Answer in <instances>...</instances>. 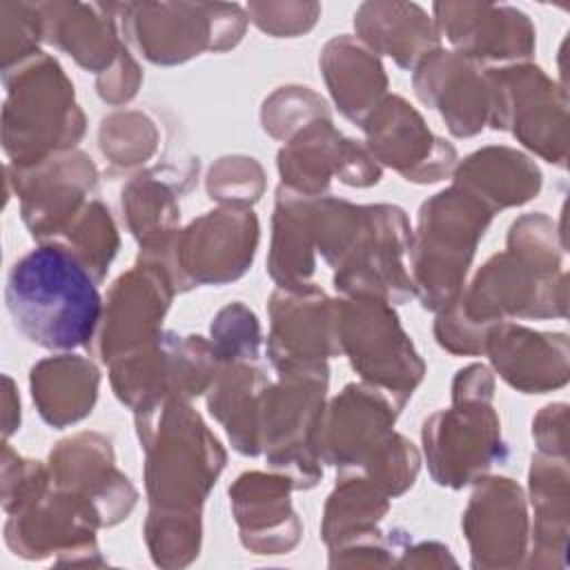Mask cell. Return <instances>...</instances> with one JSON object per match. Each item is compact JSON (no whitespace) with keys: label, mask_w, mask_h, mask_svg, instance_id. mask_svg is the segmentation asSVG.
I'll use <instances>...</instances> for the list:
<instances>
[{"label":"cell","mask_w":570,"mask_h":570,"mask_svg":"<svg viewBox=\"0 0 570 570\" xmlns=\"http://www.w3.org/2000/svg\"><path fill=\"white\" fill-rule=\"evenodd\" d=\"M494 209L461 185L425 200L412 249V267L423 307L445 309L463 292V278Z\"/></svg>","instance_id":"4"},{"label":"cell","mask_w":570,"mask_h":570,"mask_svg":"<svg viewBox=\"0 0 570 570\" xmlns=\"http://www.w3.org/2000/svg\"><path fill=\"white\" fill-rule=\"evenodd\" d=\"M488 401H479L476 410H470L465 401V410L461 405V410L439 412L423 423L425 456L436 483L463 488L494 461H503L499 419Z\"/></svg>","instance_id":"6"},{"label":"cell","mask_w":570,"mask_h":570,"mask_svg":"<svg viewBox=\"0 0 570 570\" xmlns=\"http://www.w3.org/2000/svg\"><path fill=\"white\" fill-rule=\"evenodd\" d=\"M69 245L80 261L89 267L94 278L100 283L107 274V267L118 249V236L116 227L109 218V212L98 203H89L82 209V216L73 223H69Z\"/></svg>","instance_id":"16"},{"label":"cell","mask_w":570,"mask_h":570,"mask_svg":"<svg viewBox=\"0 0 570 570\" xmlns=\"http://www.w3.org/2000/svg\"><path fill=\"white\" fill-rule=\"evenodd\" d=\"M122 11H127L129 22L160 27V31L129 36L151 62L174 65L200 49H218L209 33L220 4H127Z\"/></svg>","instance_id":"10"},{"label":"cell","mask_w":570,"mask_h":570,"mask_svg":"<svg viewBox=\"0 0 570 570\" xmlns=\"http://www.w3.org/2000/svg\"><path fill=\"white\" fill-rule=\"evenodd\" d=\"M338 343L356 372L376 387L410 399L423 379V363L403 334L387 301L358 296V301H336Z\"/></svg>","instance_id":"5"},{"label":"cell","mask_w":570,"mask_h":570,"mask_svg":"<svg viewBox=\"0 0 570 570\" xmlns=\"http://www.w3.org/2000/svg\"><path fill=\"white\" fill-rule=\"evenodd\" d=\"M212 336L216 338L214 352L218 363L258 358L261 332L256 316L238 303L220 309L212 323Z\"/></svg>","instance_id":"17"},{"label":"cell","mask_w":570,"mask_h":570,"mask_svg":"<svg viewBox=\"0 0 570 570\" xmlns=\"http://www.w3.org/2000/svg\"><path fill=\"white\" fill-rule=\"evenodd\" d=\"M439 31L465 56L470 47L488 36V60L530 56L534 47V29L530 20L510 7L492 4H434Z\"/></svg>","instance_id":"11"},{"label":"cell","mask_w":570,"mask_h":570,"mask_svg":"<svg viewBox=\"0 0 570 570\" xmlns=\"http://www.w3.org/2000/svg\"><path fill=\"white\" fill-rule=\"evenodd\" d=\"M278 169L283 187L303 196H318L334 171L343 183L356 187L374 185L381 178V169L372 156L354 140H345L336 134L330 118L309 122L301 140L283 147Z\"/></svg>","instance_id":"8"},{"label":"cell","mask_w":570,"mask_h":570,"mask_svg":"<svg viewBox=\"0 0 570 570\" xmlns=\"http://www.w3.org/2000/svg\"><path fill=\"white\" fill-rule=\"evenodd\" d=\"M96 278L65 243L49 240L20 256L4 285L16 330L45 350L89 345L102 316Z\"/></svg>","instance_id":"1"},{"label":"cell","mask_w":570,"mask_h":570,"mask_svg":"<svg viewBox=\"0 0 570 570\" xmlns=\"http://www.w3.org/2000/svg\"><path fill=\"white\" fill-rule=\"evenodd\" d=\"M7 102L2 111L4 151L13 167H33L51 151L73 147L76 138L56 125L82 134V114L73 105V85L53 58L38 51L4 69Z\"/></svg>","instance_id":"3"},{"label":"cell","mask_w":570,"mask_h":570,"mask_svg":"<svg viewBox=\"0 0 570 570\" xmlns=\"http://www.w3.org/2000/svg\"><path fill=\"white\" fill-rule=\"evenodd\" d=\"M354 27L372 49L392 56L405 69L414 67L421 56L432 53L439 45V29L416 4H361L354 13Z\"/></svg>","instance_id":"12"},{"label":"cell","mask_w":570,"mask_h":570,"mask_svg":"<svg viewBox=\"0 0 570 570\" xmlns=\"http://www.w3.org/2000/svg\"><path fill=\"white\" fill-rule=\"evenodd\" d=\"M98 394V370L80 358L62 354L31 367V396L40 416L65 428L80 421L94 407Z\"/></svg>","instance_id":"13"},{"label":"cell","mask_w":570,"mask_h":570,"mask_svg":"<svg viewBox=\"0 0 570 570\" xmlns=\"http://www.w3.org/2000/svg\"><path fill=\"white\" fill-rule=\"evenodd\" d=\"M138 432L147 450L151 508L198 512L225 463L218 441L185 401L138 412Z\"/></svg>","instance_id":"2"},{"label":"cell","mask_w":570,"mask_h":570,"mask_svg":"<svg viewBox=\"0 0 570 570\" xmlns=\"http://www.w3.org/2000/svg\"><path fill=\"white\" fill-rule=\"evenodd\" d=\"M361 127H365L372 158L399 169L405 180H441L432 165L448 176L456 160L454 149L436 138L423 125L421 116L399 96H390L376 105Z\"/></svg>","instance_id":"7"},{"label":"cell","mask_w":570,"mask_h":570,"mask_svg":"<svg viewBox=\"0 0 570 570\" xmlns=\"http://www.w3.org/2000/svg\"><path fill=\"white\" fill-rule=\"evenodd\" d=\"M171 281L163 269L136 267L122 274L109 294V303L100 316L98 354L107 363L151 343L158 332L171 292Z\"/></svg>","instance_id":"9"},{"label":"cell","mask_w":570,"mask_h":570,"mask_svg":"<svg viewBox=\"0 0 570 570\" xmlns=\"http://www.w3.org/2000/svg\"><path fill=\"white\" fill-rule=\"evenodd\" d=\"M350 60L354 73H350L334 45L327 42L321 67L343 116L356 125H363L372 114V107L376 109V98L385 89V76L379 60L354 40H350Z\"/></svg>","instance_id":"15"},{"label":"cell","mask_w":570,"mask_h":570,"mask_svg":"<svg viewBox=\"0 0 570 570\" xmlns=\"http://www.w3.org/2000/svg\"><path fill=\"white\" fill-rule=\"evenodd\" d=\"M42 22V40L65 49L87 69H102L114 58L116 33L109 16H96L98 7L80 4V16H73V4H36Z\"/></svg>","instance_id":"14"}]
</instances>
